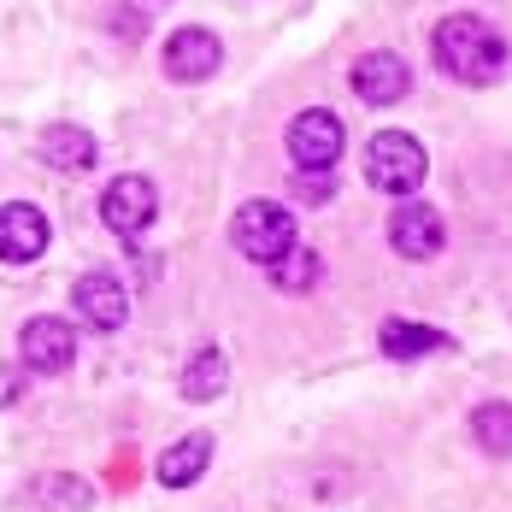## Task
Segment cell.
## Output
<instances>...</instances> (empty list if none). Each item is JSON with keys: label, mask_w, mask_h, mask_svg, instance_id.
I'll use <instances>...</instances> for the list:
<instances>
[{"label": "cell", "mask_w": 512, "mask_h": 512, "mask_svg": "<svg viewBox=\"0 0 512 512\" xmlns=\"http://www.w3.org/2000/svg\"><path fill=\"white\" fill-rule=\"evenodd\" d=\"M436 65L454 77V83H501L507 77V42L477 18V12H454L436 24Z\"/></svg>", "instance_id": "6da1fadb"}, {"label": "cell", "mask_w": 512, "mask_h": 512, "mask_svg": "<svg viewBox=\"0 0 512 512\" xmlns=\"http://www.w3.org/2000/svg\"><path fill=\"white\" fill-rule=\"evenodd\" d=\"M424 171H430V154H424V142H412L407 130H383V136L365 142V183L395 195V201H412Z\"/></svg>", "instance_id": "7a4b0ae2"}, {"label": "cell", "mask_w": 512, "mask_h": 512, "mask_svg": "<svg viewBox=\"0 0 512 512\" xmlns=\"http://www.w3.org/2000/svg\"><path fill=\"white\" fill-rule=\"evenodd\" d=\"M230 242H236V254L254 259V265H277L289 248H301L295 212L277 206V201H248L236 218H230Z\"/></svg>", "instance_id": "3957f363"}, {"label": "cell", "mask_w": 512, "mask_h": 512, "mask_svg": "<svg viewBox=\"0 0 512 512\" xmlns=\"http://www.w3.org/2000/svg\"><path fill=\"white\" fill-rule=\"evenodd\" d=\"M289 159L295 171H330L342 159V118L330 106H307L289 124Z\"/></svg>", "instance_id": "277c9868"}, {"label": "cell", "mask_w": 512, "mask_h": 512, "mask_svg": "<svg viewBox=\"0 0 512 512\" xmlns=\"http://www.w3.org/2000/svg\"><path fill=\"white\" fill-rule=\"evenodd\" d=\"M389 248L401 259H436L448 248V224H442V212L424 201H401L389 212Z\"/></svg>", "instance_id": "5b68a950"}, {"label": "cell", "mask_w": 512, "mask_h": 512, "mask_svg": "<svg viewBox=\"0 0 512 512\" xmlns=\"http://www.w3.org/2000/svg\"><path fill=\"white\" fill-rule=\"evenodd\" d=\"M18 359H24V371H36V377H59V371L77 359V330H71L65 318H30V324L18 330Z\"/></svg>", "instance_id": "8992f818"}, {"label": "cell", "mask_w": 512, "mask_h": 512, "mask_svg": "<svg viewBox=\"0 0 512 512\" xmlns=\"http://www.w3.org/2000/svg\"><path fill=\"white\" fill-rule=\"evenodd\" d=\"M154 212H159V195H154V183L148 177H118V183H106V195H101V218H106V230L112 236H142L148 224H154Z\"/></svg>", "instance_id": "52a82bcc"}, {"label": "cell", "mask_w": 512, "mask_h": 512, "mask_svg": "<svg viewBox=\"0 0 512 512\" xmlns=\"http://www.w3.org/2000/svg\"><path fill=\"white\" fill-rule=\"evenodd\" d=\"M71 307H77V318H83L89 330L112 336V330L130 318V289H124L112 271H89V277H77V289H71Z\"/></svg>", "instance_id": "ba28073f"}, {"label": "cell", "mask_w": 512, "mask_h": 512, "mask_svg": "<svg viewBox=\"0 0 512 512\" xmlns=\"http://www.w3.org/2000/svg\"><path fill=\"white\" fill-rule=\"evenodd\" d=\"M218 65H224V42L201 24H189V30H177L165 42V77L171 83H206Z\"/></svg>", "instance_id": "9c48e42d"}, {"label": "cell", "mask_w": 512, "mask_h": 512, "mask_svg": "<svg viewBox=\"0 0 512 512\" xmlns=\"http://www.w3.org/2000/svg\"><path fill=\"white\" fill-rule=\"evenodd\" d=\"M407 89H412V71L401 53L377 48V53H365V59H354V95L365 106H395Z\"/></svg>", "instance_id": "30bf717a"}, {"label": "cell", "mask_w": 512, "mask_h": 512, "mask_svg": "<svg viewBox=\"0 0 512 512\" xmlns=\"http://www.w3.org/2000/svg\"><path fill=\"white\" fill-rule=\"evenodd\" d=\"M48 254V218L30 201L0 206V259L6 265H30V259Z\"/></svg>", "instance_id": "8fae6325"}, {"label": "cell", "mask_w": 512, "mask_h": 512, "mask_svg": "<svg viewBox=\"0 0 512 512\" xmlns=\"http://www.w3.org/2000/svg\"><path fill=\"white\" fill-rule=\"evenodd\" d=\"M36 154L48 159L53 171L83 177V171L101 159V148H95V136H89L83 124H48V130H42V142H36Z\"/></svg>", "instance_id": "7c38bea8"}, {"label": "cell", "mask_w": 512, "mask_h": 512, "mask_svg": "<svg viewBox=\"0 0 512 512\" xmlns=\"http://www.w3.org/2000/svg\"><path fill=\"white\" fill-rule=\"evenodd\" d=\"M377 342H383V354H389V359H424V354L454 348V336H448V330H436V324H412V318H383Z\"/></svg>", "instance_id": "4fadbf2b"}, {"label": "cell", "mask_w": 512, "mask_h": 512, "mask_svg": "<svg viewBox=\"0 0 512 512\" xmlns=\"http://www.w3.org/2000/svg\"><path fill=\"white\" fill-rule=\"evenodd\" d=\"M206 460H212V436H183L177 448H165L159 454V483L165 489H189V483H201V471H206Z\"/></svg>", "instance_id": "5bb4252c"}, {"label": "cell", "mask_w": 512, "mask_h": 512, "mask_svg": "<svg viewBox=\"0 0 512 512\" xmlns=\"http://www.w3.org/2000/svg\"><path fill=\"white\" fill-rule=\"evenodd\" d=\"M224 383H230V365H224V354L218 348H201V354L183 365V401H195V407H206V401H218L224 395Z\"/></svg>", "instance_id": "9a60e30c"}, {"label": "cell", "mask_w": 512, "mask_h": 512, "mask_svg": "<svg viewBox=\"0 0 512 512\" xmlns=\"http://www.w3.org/2000/svg\"><path fill=\"white\" fill-rule=\"evenodd\" d=\"M471 436L489 460H512V407L507 401H483L471 412Z\"/></svg>", "instance_id": "2e32d148"}, {"label": "cell", "mask_w": 512, "mask_h": 512, "mask_svg": "<svg viewBox=\"0 0 512 512\" xmlns=\"http://www.w3.org/2000/svg\"><path fill=\"white\" fill-rule=\"evenodd\" d=\"M271 271V283L283 289V295H307L312 283L324 277V259L312 254V248H289V254L277 259V265H265Z\"/></svg>", "instance_id": "e0dca14e"}, {"label": "cell", "mask_w": 512, "mask_h": 512, "mask_svg": "<svg viewBox=\"0 0 512 512\" xmlns=\"http://www.w3.org/2000/svg\"><path fill=\"white\" fill-rule=\"evenodd\" d=\"M30 501L36 507H89L95 489L77 483V477H42V483H30Z\"/></svg>", "instance_id": "ac0fdd59"}, {"label": "cell", "mask_w": 512, "mask_h": 512, "mask_svg": "<svg viewBox=\"0 0 512 512\" xmlns=\"http://www.w3.org/2000/svg\"><path fill=\"white\" fill-rule=\"evenodd\" d=\"M330 195H336V177H330V171H301V177H295V201L324 206Z\"/></svg>", "instance_id": "d6986e66"}, {"label": "cell", "mask_w": 512, "mask_h": 512, "mask_svg": "<svg viewBox=\"0 0 512 512\" xmlns=\"http://www.w3.org/2000/svg\"><path fill=\"white\" fill-rule=\"evenodd\" d=\"M12 395H18V371H12V365H0V407H6Z\"/></svg>", "instance_id": "ffe728a7"}]
</instances>
